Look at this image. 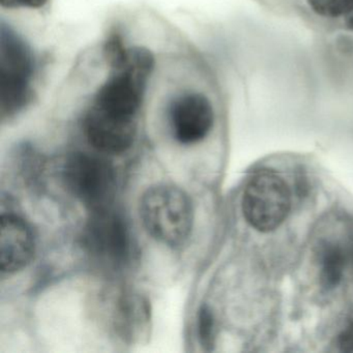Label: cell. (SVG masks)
I'll use <instances>...</instances> for the list:
<instances>
[{
  "mask_svg": "<svg viewBox=\"0 0 353 353\" xmlns=\"http://www.w3.org/2000/svg\"><path fill=\"white\" fill-rule=\"evenodd\" d=\"M39 61L32 45L11 24L0 26V112L11 121L37 97Z\"/></svg>",
  "mask_w": 353,
  "mask_h": 353,
  "instance_id": "cell-1",
  "label": "cell"
},
{
  "mask_svg": "<svg viewBox=\"0 0 353 353\" xmlns=\"http://www.w3.org/2000/svg\"><path fill=\"white\" fill-rule=\"evenodd\" d=\"M140 216L148 232L168 247H179L193 230L194 208L188 194L172 185H157L142 195Z\"/></svg>",
  "mask_w": 353,
  "mask_h": 353,
  "instance_id": "cell-2",
  "label": "cell"
},
{
  "mask_svg": "<svg viewBox=\"0 0 353 353\" xmlns=\"http://www.w3.org/2000/svg\"><path fill=\"white\" fill-rule=\"evenodd\" d=\"M63 179L72 195L92 210L110 205L117 188L112 165L102 156L74 152L63 164Z\"/></svg>",
  "mask_w": 353,
  "mask_h": 353,
  "instance_id": "cell-3",
  "label": "cell"
},
{
  "mask_svg": "<svg viewBox=\"0 0 353 353\" xmlns=\"http://www.w3.org/2000/svg\"><path fill=\"white\" fill-rule=\"evenodd\" d=\"M282 177L270 170L254 174L243 195L245 221L260 232L276 230L288 216L291 197Z\"/></svg>",
  "mask_w": 353,
  "mask_h": 353,
  "instance_id": "cell-4",
  "label": "cell"
},
{
  "mask_svg": "<svg viewBox=\"0 0 353 353\" xmlns=\"http://www.w3.org/2000/svg\"><path fill=\"white\" fill-rule=\"evenodd\" d=\"M165 117L173 139L183 145L203 141L216 121L212 100L205 92L194 88H179L169 94Z\"/></svg>",
  "mask_w": 353,
  "mask_h": 353,
  "instance_id": "cell-5",
  "label": "cell"
},
{
  "mask_svg": "<svg viewBox=\"0 0 353 353\" xmlns=\"http://www.w3.org/2000/svg\"><path fill=\"white\" fill-rule=\"evenodd\" d=\"M92 212L82 236L86 251L108 265H125L133 250L127 221L110 206Z\"/></svg>",
  "mask_w": 353,
  "mask_h": 353,
  "instance_id": "cell-6",
  "label": "cell"
},
{
  "mask_svg": "<svg viewBox=\"0 0 353 353\" xmlns=\"http://www.w3.org/2000/svg\"><path fill=\"white\" fill-rule=\"evenodd\" d=\"M100 313L108 332L128 345L148 336L152 311L148 299L135 291L117 289L101 296Z\"/></svg>",
  "mask_w": 353,
  "mask_h": 353,
  "instance_id": "cell-7",
  "label": "cell"
},
{
  "mask_svg": "<svg viewBox=\"0 0 353 353\" xmlns=\"http://www.w3.org/2000/svg\"><path fill=\"white\" fill-rule=\"evenodd\" d=\"M82 130L88 143L101 154H121L132 148L137 121L117 119L88 106L82 115Z\"/></svg>",
  "mask_w": 353,
  "mask_h": 353,
  "instance_id": "cell-8",
  "label": "cell"
},
{
  "mask_svg": "<svg viewBox=\"0 0 353 353\" xmlns=\"http://www.w3.org/2000/svg\"><path fill=\"white\" fill-rule=\"evenodd\" d=\"M36 254V239L30 225L16 214H3L0 231V270L15 274L26 268Z\"/></svg>",
  "mask_w": 353,
  "mask_h": 353,
  "instance_id": "cell-9",
  "label": "cell"
},
{
  "mask_svg": "<svg viewBox=\"0 0 353 353\" xmlns=\"http://www.w3.org/2000/svg\"><path fill=\"white\" fill-rule=\"evenodd\" d=\"M319 264L320 280L324 288H336L344 276L346 252L336 243H324L319 252Z\"/></svg>",
  "mask_w": 353,
  "mask_h": 353,
  "instance_id": "cell-10",
  "label": "cell"
},
{
  "mask_svg": "<svg viewBox=\"0 0 353 353\" xmlns=\"http://www.w3.org/2000/svg\"><path fill=\"white\" fill-rule=\"evenodd\" d=\"M15 171L26 183L38 181L44 168V161L38 152L30 144L19 145L14 154Z\"/></svg>",
  "mask_w": 353,
  "mask_h": 353,
  "instance_id": "cell-11",
  "label": "cell"
},
{
  "mask_svg": "<svg viewBox=\"0 0 353 353\" xmlns=\"http://www.w3.org/2000/svg\"><path fill=\"white\" fill-rule=\"evenodd\" d=\"M314 13L323 18L348 17L353 13V0H307Z\"/></svg>",
  "mask_w": 353,
  "mask_h": 353,
  "instance_id": "cell-12",
  "label": "cell"
},
{
  "mask_svg": "<svg viewBox=\"0 0 353 353\" xmlns=\"http://www.w3.org/2000/svg\"><path fill=\"white\" fill-rule=\"evenodd\" d=\"M197 327L200 344L205 350H210L214 344L216 323L214 314L208 305H202L198 311Z\"/></svg>",
  "mask_w": 353,
  "mask_h": 353,
  "instance_id": "cell-13",
  "label": "cell"
},
{
  "mask_svg": "<svg viewBox=\"0 0 353 353\" xmlns=\"http://www.w3.org/2000/svg\"><path fill=\"white\" fill-rule=\"evenodd\" d=\"M50 0H0L1 7L6 9H43Z\"/></svg>",
  "mask_w": 353,
  "mask_h": 353,
  "instance_id": "cell-14",
  "label": "cell"
},
{
  "mask_svg": "<svg viewBox=\"0 0 353 353\" xmlns=\"http://www.w3.org/2000/svg\"><path fill=\"white\" fill-rule=\"evenodd\" d=\"M340 346L342 350L353 352V321L345 328L340 336Z\"/></svg>",
  "mask_w": 353,
  "mask_h": 353,
  "instance_id": "cell-15",
  "label": "cell"
},
{
  "mask_svg": "<svg viewBox=\"0 0 353 353\" xmlns=\"http://www.w3.org/2000/svg\"><path fill=\"white\" fill-rule=\"evenodd\" d=\"M347 26L350 30H353V13H351L350 15L348 16V20H347Z\"/></svg>",
  "mask_w": 353,
  "mask_h": 353,
  "instance_id": "cell-16",
  "label": "cell"
}]
</instances>
